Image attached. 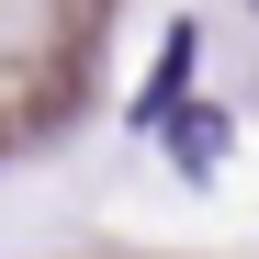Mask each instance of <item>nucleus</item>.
I'll list each match as a JSON object with an SVG mask.
<instances>
[{
	"label": "nucleus",
	"mask_w": 259,
	"mask_h": 259,
	"mask_svg": "<svg viewBox=\"0 0 259 259\" xmlns=\"http://www.w3.org/2000/svg\"><path fill=\"white\" fill-rule=\"evenodd\" d=\"M192 57H203V34H192V23H169V46H158V79L136 91V124H169V102H181V79H192Z\"/></svg>",
	"instance_id": "1"
},
{
	"label": "nucleus",
	"mask_w": 259,
	"mask_h": 259,
	"mask_svg": "<svg viewBox=\"0 0 259 259\" xmlns=\"http://www.w3.org/2000/svg\"><path fill=\"white\" fill-rule=\"evenodd\" d=\"M169 158H181L192 181H203V169L226 158V113H169Z\"/></svg>",
	"instance_id": "2"
}]
</instances>
